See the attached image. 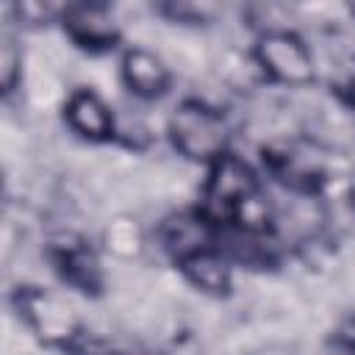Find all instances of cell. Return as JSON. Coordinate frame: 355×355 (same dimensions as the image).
<instances>
[{"label":"cell","mask_w":355,"mask_h":355,"mask_svg":"<svg viewBox=\"0 0 355 355\" xmlns=\"http://www.w3.org/2000/svg\"><path fill=\"white\" fill-rule=\"evenodd\" d=\"M200 211L219 230L266 233L269 227V208L263 202L258 175L230 153L211 164Z\"/></svg>","instance_id":"cell-1"},{"label":"cell","mask_w":355,"mask_h":355,"mask_svg":"<svg viewBox=\"0 0 355 355\" xmlns=\"http://www.w3.org/2000/svg\"><path fill=\"white\" fill-rule=\"evenodd\" d=\"M166 133L172 147L189 161L211 166L214 161L227 155V141H230L227 122L222 111H216L202 100H183L172 111L166 122Z\"/></svg>","instance_id":"cell-2"},{"label":"cell","mask_w":355,"mask_h":355,"mask_svg":"<svg viewBox=\"0 0 355 355\" xmlns=\"http://www.w3.org/2000/svg\"><path fill=\"white\" fill-rule=\"evenodd\" d=\"M14 305L19 311V319L50 347H72L80 336V322L75 311L58 300L50 291L19 286L14 294Z\"/></svg>","instance_id":"cell-3"},{"label":"cell","mask_w":355,"mask_h":355,"mask_svg":"<svg viewBox=\"0 0 355 355\" xmlns=\"http://www.w3.org/2000/svg\"><path fill=\"white\" fill-rule=\"evenodd\" d=\"M255 61L258 67L277 83L286 86H305L313 80V55L302 36L286 28H269L255 42Z\"/></svg>","instance_id":"cell-4"},{"label":"cell","mask_w":355,"mask_h":355,"mask_svg":"<svg viewBox=\"0 0 355 355\" xmlns=\"http://www.w3.org/2000/svg\"><path fill=\"white\" fill-rule=\"evenodd\" d=\"M64 33L89 53H105L119 42V25L103 3H72L58 17Z\"/></svg>","instance_id":"cell-5"},{"label":"cell","mask_w":355,"mask_h":355,"mask_svg":"<svg viewBox=\"0 0 355 355\" xmlns=\"http://www.w3.org/2000/svg\"><path fill=\"white\" fill-rule=\"evenodd\" d=\"M50 261L64 283L83 294H97L103 288V269L94 250L75 233H61L50 241Z\"/></svg>","instance_id":"cell-6"},{"label":"cell","mask_w":355,"mask_h":355,"mask_svg":"<svg viewBox=\"0 0 355 355\" xmlns=\"http://www.w3.org/2000/svg\"><path fill=\"white\" fill-rule=\"evenodd\" d=\"M64 119L80 139L89 141H108L119 136V116L92 89H78L69 94L64 103Z\"/></svg>","instance_id":"cell-7"},{"label":"cell","mask_w":355,"mask_h":355,"mask_svg":"<svg viewBox=\"0 0 355 355\" xmlns=\"http://www.w3.org/2000/svg\"><path fill=\"white\" fill-rule=\"evenodd\" d=\"M275 175L300 194H313L327 180V158L316 144H288L269 155Z\"/></svg>","instance_id":"cell-8"},{"label":"cell","mask_w":355,"mask_h":355,"mask_svg":"<svg viewBox=\"0 0 355 355\" xmlns=\"http://www.w3.org/2000/svg\"><path fill=\"white\" fill-rule=\"evenodd\" d=\"M122 83L141 100H155L169 89V67L147 47H130L122 55Z\"/></svg>","instance_id":"cell-9"},{"label":"cell","mask_w":355,"mask_h":355,"mask_svg":"<svg viewBox=\"0 0 355 355\" xmlns=\"http://www.w3.org/2000/svg\"><path fill=\"white\" fill-rule=\"evenodd\" d=\"M183 275L208 294H227L230 291V261L222 252V247L200 250L183 261H178Z\"/></svg>","instance_id":"cell-10"},{"label":"cell","mask_w":355,"mask_h":355,"mask_svg":"<svg viewBox=\"0 0 355 355\" xmlns=\"http://www.w3.org/2000/svg\"><path fill=\"white\" fill-rule=\"evenodd\" d=\"M19 67H22V53L17 47V42L3 33V50H0V75H3V92L11 94L19 78Z\"/></svg>","instance_id":"cell-11"},{"label":"cell","mask_w":355,"mask_h":355,"mask_svg":"<svg viewBox=\"0 0 355 355\" xmlns=\"http://www.w3.org/2000/svg\"><path fill=\"white\" fill-rule=\"evenodd\" d=\"M327 355H355V322H349L330 338Z\"/></svg>","instance_id":"cell-12"},{"label":"cell","mask_w":355,"mask_h":355,"mask_svg":"<svg viewBox=\"0 0 355 355\" xmlns=\"http://www.w3.org/2000/svg\"><path fill=\"white\" fill-rule=\"evenodd\" d=\"M349 197H352V202H355V169H352V175H349Z\"/></svg>","instance_id":"cell-13"},{"label":"cell","mask_w":355,"mask_h":355,"mask_svg":"<svg viewBox=\"0 0 355 355\" xmlns=\"http://www.w3.org/2000/svg\"><path fill=\"white\" fill-rule=\"evenodd\" d=\"M349 14H352V17H355V3H349Z\"/></svg>","instance_id":"cell-14"}]
</instances>
